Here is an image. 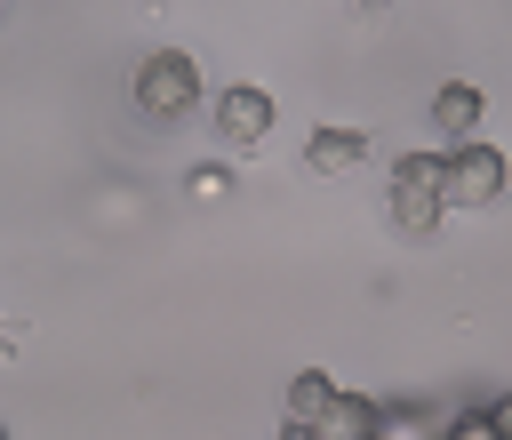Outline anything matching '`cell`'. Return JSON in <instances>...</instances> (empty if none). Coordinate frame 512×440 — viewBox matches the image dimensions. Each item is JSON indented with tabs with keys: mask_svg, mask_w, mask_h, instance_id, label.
Masks as SVG:
<instances>
[{
	"mask_svg": "<svg viewBox=\"0 0 512 440\" xmlns=\"http://www.w3.org/2000/svg\"><path fill=\"white\" fill-rule=\"evenodd\" d=\"M360 152H368V136H360V128H320V136L304 144V168H312V176H344Z\"/></svg>",
	"mask_w": 512,
	"mask_h": 440,
	"instance_id": "52a82bcc",
	"label": "cell"
},
{
	"mask_svg": "<svg viewBox=\"0 0 512 440\" xmlns=\"http://www.w3.org/2000/svg\"><path fill=\"white\" fill-rule=\"evenodd\" d=\"M216 136H224L232 152L264 144V136H272V96H264V88H248V80H240V88H224V96H216Z\"/></svg>",
	"mask_w": 512,
	"mask_h": 440,
	"instance_id": "277c9868",
	"label": "cell"
},
{
	"mask_svg": "<svg viewBox=\"0 0 512 440\" xmlns=\"http://www.w3.org/2000/svg\"><path fill=\"white\" fill-rule=\"evenodd\" d=\"M136 112H152V120H184L192 104H200V64L184 56V48H152L144 64H136Z\"/></svg>",
	"mask_w": 512,
	"mask_h": 440,
	"instance_id": "7a4b0ae2",
	"label": "cell"
},
{
	"mask_svg": "<svg viewBox=\"0 0 512 440\" xmlns=\"http://www.w3.org/2000/svg\"><path fill=\"white\" fill-rule=\"evenodd\" d=\"M0 440H8V424H0Z\"/></svg>",
	"mask_w": 512,
	"mask_h": 440,
	"instance_id": "5bb4252c",
	"label": "cell"
},
{
	"mask_svg": "<svg viewBox=\"0 0 512 440\" xmlns=\"http://www.w3.org/2000/svg\"><path fill=\"white\" fill-rule=\"evenodd\" d=\"M488 416H496V432L512 440V392H504V400H488Z\"/></svg>",
	"mask_w": 512,
	"mask_h": 440,
	"instance_id": "8fae6325",
	"label": "cell"
},
{
	"mask_svg": "<svg viewBox=\"0 0 512 440\" xmlns=\"http://www.w3.org/2000/svg\"><path fill=\"white\" fill-rule=\"evenodd\" d=\"M0 352H8V328H0Z\"/></svg>",
	"mask_w": 512,
	"mask_h": 440,
	"instance_id": "4fadbf2b",
	"label": "cell"
},
{
	"mask_svg": "<svg viewBox=\"0 0 512 440\" xmlns=\"http://www.w3.org/2000/svg\"><path fill=\"white\" fill-rule=\"evenodd\" d=\"M312 440H384V408H376L368 392H344V384H336V400L320 408Z\"/></svg>",
	"mask_w": 512,
	"mask_h": 440,
	"instance_id": "5b68a950",
	"label": "cell"
},
{
	"mask_svg": "<svg viewBox=\"0 0 512 440\" xmlns=\"http://www.w3.org/2000/svg\"><path fill=\"white\" fill-rule=\"evenodd\" d=\"M496 192H504V152L480 144V136L456 144V152H448V208H488Z\"/></svg>",
	"mask_w": 512,
	"mask_h": 440,
	"instance_id": "3957f363",
	"label": "cell"
},
{
	"mask_svg": "<svg viewBox=\"0 0 512 440\" xmlns=\"http://www.w3.org/2000/svg\"><path fill=\"white\" fill-rule=\"evenodd\" d=\"M192 192H200V200H224L232 184H224V168H192Z\"/></svg>",
	"mask_w": 512,
	"mask_h": 440,
	"instance_id": "30bf717a",
	"label": "cell"
},
{
	"mask_svg": "<svg viewBox=\"0 0 512 440\" xmlns=\"http://www.w3.org/2000/svg\"><path fill=\"white\" fill-rule=\"evenodd\" d=\"M440 216H448V152L392 160V224L408 240H424V232H440Z\"/></svg>",
	"mask_w": 512,
	"mask_h": 440,
	"instance_id": "6da1fadb",
	"label": "cell"
},
{
	"mask_svg": "<svg viewBox=\"0 0 512 440\" xmlns=\"http://www.w3.org/2000/svg\"><path fill=\"white\" fill-rule=\"evenodd\" d=\"M280 440H312V432H296V424H288V432H280Z\"/></svg>",
	"mask_w": 512,
	"mask_h": 440,
	"instance_id": "7c38bea8",
	"label": "cell"
},
{
	"mask_svg": "<svg viewBox=\"0 0 512 440\" xmlns=\"http://www.w3.org/2000/svg\"><path fill=\"white\" fill-rule=\"evenodd\" d=\"M440 440H504V432H496V416H488V408H472V416L440 424Z\"/></svg>",
	"mask_w": 512,
	"mask_h": 440,
	"instance_id": "9c48e42d",
	"label": "cell"
},
{
	"mask_svg": "<svg viewBox=\"0 0 512 440\" xmlns=\"http://www.w3.org/2000/svg\"><path fill=\"white\" fill-rule=\"evenodd\" d=\"M432 128H440L448 144H472V128H480V88H464V80H448V88L432 96Z\"/></svg>",
	"mask_w": 512,
	"mask_h": 440,
	"instance_id": "8992f818",
	"label": "cell"
},
{
	"mask_svg": "<svg viewBox=\"0 0 512 440\" xmlns=\"http://www.w3.org/2000/svg\"><path fill=\"white\" fill-rule=\"evenodd\" d=\"M328 400H336V384H328V368H296V376H288V424H296V432H312Z\"/></svg>",
	"mask_w": 512,
	"mask_h": 440,
	"instance_id": "ba28073f",
	"label": "cell"
}]
</instances>
